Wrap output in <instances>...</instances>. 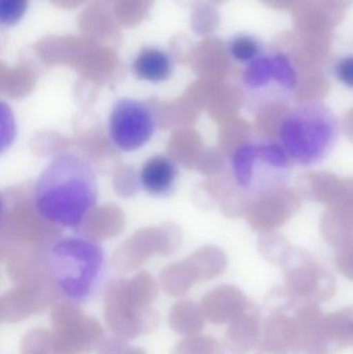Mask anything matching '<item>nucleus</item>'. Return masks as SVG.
I'll list each match as a JSON object with an SVG mask.
<instances>
[{
	"label": "nucleus",
	"mask_w": 353,
	"mask_h": 354,
	"mask_svg": "<svg viewBox=\"0 0 353 354\" xmlns=\"http://www.w3.org/2000/svg\"><path fill=\"white\" fill-rule=\"evenodd\" d=\"M338 136L335 116L325 106L311 102L289 110L279 130L282 147L300 165H313L333 149Z\"/></svg>",
	"instance_id": "nucleus-3"
},
{
	"label": "nucleus",
	"mask_w": 353,
	"mask_h": 354,
	"mask_svg": "<svg viewBox=\"0 0 353 354\" xmlns=\"http://www.w3.org/2000/svg\"><path fill=\"white\" fill-rule=\"evenodd\" d=\"M231 158L236 185L246 193L259 196L285 187L294 162L282 145L271 140H249Z\"/></svg>",
	"instance_id": "nucleus-4"
},
{
	"label": "nucleus",
	"mask_w": 353,
	"mask_h": 354,
	"mask_svg": "<svg viewBox=\"0 0 353 354\" xmlns=\"http://www.w3.org/2000/svg\"><path fill=\"white\" fill-rule=\"evenodd\" d=\"M298 75L294 62L283 52H263L247 64L242 75V93L252 109L286 103L298 85Z\"/></svg>",
	"instance_id": "nucleus-5"
},
{
	"label": "nucleus",
	"mask_w": 353,
	"mask_h": 354,
	"mask_svg": "<svg viewBox=\"0 0 353 354\" xmlns=\"http://www.w3.org/2000/svg\"><path fill=\"white\" fill-rule=\"evenodd\" d=\"M30 6V0H0V25L12 28L22 22Z\"/></svg>",
	"instance_id": "nucleus-14"
},
{
	"label": "nucleus",
	"mask_w": 353,
	"mask_h": 354,
	"mask_svg": "<svg viewBox=\"0 0 353 354\" xmlns=\"http://www.w3.org/2000/svg\"><path fill=\"white\" fill-rule=\"evenodd\" d=\"M289 107L286 103L273 104L261 108L257 111L255 120V128L259 134L274 140L279 135L280 127L285 116L289 112Z\"/></svg>",
	"instance_id": "nucleus-13"
},
{
	"label": "nucleus",
	"mask_w": 353,
	"mask_h": 354,
	"mask_svg": "<svg viewBox=\"0 0 353 354\" xmlns=\"http://www.w3.org/2000/svg\"><path fill=\"white\" fill-rule=\"evenodd\" d=\"M130 70L137 80L159 85L172 78L175 62L169 50L161 46L144 45L133 56Z\"/></svg>",
	"instance_id": "nucleus-9"
},
{
	"label": "nucleus",
	"mask_w": 353,
	"mask_h": 354,
	"mask_svg": "<svg viewBox=\"0 0 353 354\" xmlns=\"http://www.w3.org/2000/svg\"><path fill=\"white\" fill-rule=\"evenodd\" d=\"M334 74L340 82L353 88V54L338 59L334 66Z\"/></svg>",
	"instance_id": "nucleus-16"
},
{
	"label": "nucleus",
	"mask_w": 353,
	"mask_h": 354,
	"mask_svg": "<svg viewBox=\"0 0 353 354\" xmlns=\"http://www.w3.org/2000/svg\"><path fill=\"white\" fill-rule=\"evenodd\" d=\"M97 174L89 160L75 151H61L37 177L33 202L48 222L77 229L97 205Z\"/></svg>",
	"instance_id": "nucleus-1"
},
{
	"label": "nucleus",
	"mask_w": 353,
	"mask_h": 354,
	"mask_svg": "<svg viewBox=\"0 0 353 354\" xmlns=\"http://www.w3.org/2000/svg\"><path fill=\"white\" fill-rule=\"evenodd\" d=\"M228 55L238 64H249L263 53V43L250 33H236L227 41Z\"/></svg>",
	"instance_id": "nucleus-12"
},
{
	"label": "nucleus",
	"mask_w": 353,
	"mask_h": 354,
	"mask_svg": "<svg viewBox=\"0 0 353 354\" xmlns=\"http://www.w3.org/2000/svg\"><path fill=\"white\" fill-rule=\"evenodd\" d=\"M321 231L325 241L339 248L353 236V179H350L347 193L343 199L330 206L323 214Z\"/></svg>",
	"instance_id": "nucleus-10"
},
{
	"label": "nucleus",
	"mask_w": 353,
	"mask_h": 354,
	"mask_svg": "<svg viewBox=\"0 0 353 354\" xmlns=\"http://www.w3.org/2000/svg\"><path fill=\"white\" fill-rule=\"evenodd\" d=\"M258 248L261 253L269 258L287 257L289 255V243L281 235L275 233H265L261 234L258 241Z\"/></svg>",
	"instance_id": "nucleus-15"
},
{
	"label": "nucleus",
	"mask_w": 353,
	"mask_h": 354,
	"mask_svg": "<svg viewBox=\"0 0 353 354\" xmlns=\"http://www.w3.org/2000/svg\"><path fill=\"white\" fill-rule=\"evenodd\" d=\"M107 130L114 147L122 153H132L153 138L157 132V116L146 102L122 97L112 106Z\"/></svg>",
	"instance_id": "nucleus-6"
},
{
	"label": "nucleus",
	"mask_w": 353,
	"mask_h": 354,
	"mask_svg": "<svg viewBox=\"0 0 353 354\" xmlns=\"http://www.w3.org/2000/svg\"><path fill=\"white\" fill-rule=\"evenodd\" d=\"M180 180V167L169 156L149 158L138 174L139 187L151 197L165 199L175 193Z\"/></svg>",
	"instance_id": "nucleus-8"
},
{
	"label": "nucleus",
	"mask_w": 353,
	"mask_h": 354,
	"mask_svg": "<svg viewBox=\"0 0 353 354\" xmlns=\"http://www.w3.org/2000/svg\"><path fill=\"white\" fill-rule=\"evenodd\" d=\"M302 208L300 196L289 187H282L258 196L248 206L251 227L261 234L273 233L284 226Z\"/></svg>",
	"instance_id": "nucleus-7"
},
{
	"label": "nucleus",
	"mask_w": 353,
	"mask_h": 354,
	"mask_svg": "<svg viewBox=\"0 0 353 354\" xmlns=\"http://www.w3.org/2000/svg\"><path fill=\"white\" fill-rule=\"evenodd\" d=\"M343 129L346 137L353 142V109L348 111L343 118Z\"/></svg>",
	"instance_id": "nucleus-17"
},
{
	"label": "nucleus",
	"mask_w": 353,
	"mask_h": 354,
	"mask_svg": "<svg viewBox=\"0 0 353 354\" xmlns=\"http://www.w3.org/2000/svg\"><path fill=\"white\" fill-rule=\"evenodd\" d=\"M41 268L61 299L86 303L105 282L107 254L101 243L86 235H66L45 250Z\"/></svg>",
	"instance_id": "nucleus-2"
},
{
	"label": "nucleus",
	"mask_w": 353,
	"mask_h": 354,
	"mask_svg": "<svg viewBox=\"0 0 353 354\" xmlns=\"http://www.w3.org/2000/svg\"><path fill=\"white\" fill-rule=\"evenodd\" d=\"M350 179L330 174V172H310L298 179L300 193L313 201L334 206L339 203L347 193Z\"/></svg>",
	"instance_id": "nucleus-11"
}]
</instances>
